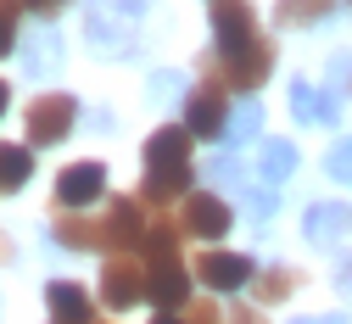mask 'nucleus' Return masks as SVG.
I'll return each instance as SVG.
<instances>
[{"instance_id":"nucleus-24","label":"nucleus","mask_w":352,"mask_h":324,"mask_svg":"<svg viewBox=\"0 0 352 324\" xmlns=\"http://www.w3.org/2000/svg\"><path fill=\"white\" fill-rule=\"evenodd\" d=\"M241 196H246V213H252V218H269L274 202H280L274 191H257V184H252V191H241Z\"/></svg>"},{"instance_id":"nucleus-23","label":"nucleus","mask_w":352,"mask_h":324,"mask_svg":"<svg viewBox=\"0 0 352 324\" xmlns=\"http://www.w3.org/2000/svg\"><path fill=\"white\" fill-rule=\"evenodd\" d=\"M324 168H330V179H341V184H352V134H346V140H336V146H330V157H324Z\"/></svg>"},{"instance_id":"nucleus-4","label":"nucleus","mask_w":352,"mask_h":324,"mask_svg":"<svg viewBox=\"0 0 352 324\" xmlns=\"http://www.w3.org/2000/svg\"><path fill=\"white\" fill-rule=\"evenodd\" d=\"M185 129L201 134V140H218V134L230 129V101H224V89H196V96L185 101Z\"/></svg>"},{"instance_id":"nucleus-7","label":"nucleus","mask_w":352,"mask_h":324,"mask_svg":"<svg viewBox=\"0 0 352 324\" xmlns=\"http://www.w3.org/2000/svg\"><path fill=\"white\" fill-rule=\"evenodd\" d=\"M185 229H190V235H207V241L230 235V207L218 202L212 191H196V196L185 202Z\"/></svg>"},{"instance_id":"nucleus-3","label":"nucleus","mask_w":352,"mask_h":324,"mask_svg":"<svg viewBox=\"0 0 352 324\" xmlns=\"http://www.w3.org/2000/svg\"><path fill=\"white\" fill-rule=\"evenodd\" d=\"M196 280L207 285V291H241L246 280H252V257H241V252H201V263H196Z\"/></svg>"},{"instance_id":"nucleus-15","label":"nucleus","mask_w":352,"mask_h":324,"mask_svg":"<svg viewBox=\"0 0 352 324\" xmlns=\"http://www.w3.org/2000/svg\"><path fill=\"white\" fill-rule=\"evenodd\" d=\"M291 118H296V123H330V118H336V101H324L314 84L296 78V84H291Z\"/></svg>"},{"instance_id":"nucleus-2","label":"nucleus","mask_w":352,"mask_h":324,"mask_svg":"<svg viewBox=\"0 0 352 324\" xmlns=\"http://www.w3.org/2000/svg\"><path fill=\"white\" fill-rule=\"evenodd\" d=\"M212 34H218V56H235L257 39V23H252V6L246 0H212Z\"/></svg>"},{"instance_id":"nucleus-27","label":"nucleus","mask_w":352,"mask_h":324,"mask_svg":"<svg viewBox=\"0 0 352 324\" xmlns=\"http://www.w3.org/2000/svg\"><path fill=\"white\" fill-rule=\"evenodd\" d=\"M330 89H352V62H346V56L330 62Z\"/></svg>"},{"instance_id":"nucleus-33","label":"nucleus","mask_w":352,"mask_h":324,"mask_svg":"<svg viewBox=\"0 0 352 324\" xmlns=\"http://www.w3.org/2000/svg\"><path fill=\"white\" fill-rule=\"evenodd\" d=\"M235 324H263V313H241V318H235Z\"/></svg>"},{"instance_id":"nucleus-34","label":"nucleus","mask_w":352,"mask_h":324,"mask_svg":"<svg viewBox=\"0 0 352 324\" xmlns=\"http://www.w3.org/2000/svg\"><path fill=\"white\" fill-rule=\"evenodd\" d=\"M157 324H185V318H173V313H157Z\"/></svg>"},{"instance_id":"nucleus-26","label":"nucleus","mask_w":352,"mask_h":324,"mask_svg":"<svg viewBox=\"0 0 352 324\" xmlns=\"http://www.w3.org/2000/svg\"><path fill=\"white\" fill-rule=\"evenodd\" d=\"M207 184H241V168L230 157H218V162H207Z\"/></svg>"},{"instance_id":"nucleus-17","label":"nucleus","mask_w":352,"mask_h":324,"mask_svg":"<svg viewBox=\"0 0 352 324\" xmlns=\"http://www.w3.org/2000/svg\"><path fill=\"white\" fill-rule=\"evenodd\" d=\"M34 173V157H28V146H0V196L6 191H17V184Z\"/></svg>"},{"instance_id":"nucleus-12","label":"nucleus","mask_w":352,"mask_h":324,"mask_svg":"<svg viewBox=\"0 0 352 324\" xmlns=\"http://www.w3.org/2000/svg\"><path fill=\"white\" fill-rule=\"evenodd\" d=\"M185 157H190V129H157L151 140H146V162L151 168H185Z\"/></svg>"},{"instance_id":"nucleus-35","label":"nucleus","mask_w":352,"mask_h":324,"mask_svg":"<svg viewBox=\"0 0 352 324\" xmlns=\"http://www.w3.org/2000/svg\"><path fill=\"white\" fill-rule=\"evenodd\" d=\"M6 96H12V89H6V84H0V112H6Z\"/></svg>"},{"instance_id":"nucleus-1","label":"nucleus","mask_w":352,"mask_h":324,"mask_svg":"<svg viewBox=\"0 0 352 324\" xmlns=\"http://www.w3.org/2000/svg\"><path fill=\"white\" fill-rule=\"evenodd\" d=\"M73 123H78V101L73 96H39L28 107V140L34 146H56Z\"/></svg>"},{"instance_id":"nucleus-13","label":"nucleus","mask_w":352,"mask_h":324,"mask_svg":"<svg viewBox=\"0 0 352 324\" xmlns=\"http://www.w3.org/2000/svg\"><path fill=\"white\" fill-rule=\"evenodd\" d=\"M257 173L269 179V184H285L296 173V146L291 140H263L257 146Z\"/></svg>"},{"instance_id":"nucleus-5","label":"nucleus","mask_w":352,"mask_h":324,"mask_svg":"<svg viewBox=\"0 0 352 324\" xmlns=\"http://www.w3.org/2000/svg\"><path fill=\"white\" fill-rule=\"evenodd\" d=\"M269 67H274V51H269V39H252L246 51L224 56V78H230L235 89H257L263 78H269Z\"/></svg>"},{"instance_id":"nucleus-32","label":"nucleus","mask_w":352,"mask_h":324,"mask_svg":"<svg viewBox=\"0 0 352 324\" xmlns=\"http://www.w3.org/2000/svg\"><path fill=\"white\" fill-rule=\"evenodd\" d=\"M296 324H346V318H330V313H324V318H296Z\"/></svg>"},{"instance_id":"nucleus-16","label":"nucleus","mask_w":352,"mask_h":324,"mask_svg":"<svg viewBox=\"0 0 352 324\" xmlns=\"http://www.w3.org/2000/svg\"><path fill=\"white\" fill-rule=\"evenodd\" d=\"M101 235H112L118 246H135V241H146V235H151V229H140V207H135V202H118Z\"/></svg>"},{"instance_id":"nucleus-29","label":"nucleus","mask_w":352,"mask_h":324,"mask_svg":"<svg viewBox=\"0 0 352 324\" xmlns=\"http://www.w3.org/2000/svg\"><path fill=\"white\" fill-rule=\"evenodd\" d=\"M17 6H28V12H45V17H51V12H62V6H67V0H17Z\"/></svg>"},{"instance_id":"nucleus-8","label":"nucleus","mask_w":352,"mask_h":324,"mask_svg":"<svg viewBox=\"0 0 352 324\" xmlns=\"http://www.w3.org/2000/svg\"><path fill=\"white\" fill-rule=\"evenodd\" d=\"M101 296H107L112 307H135V302L146 296V274H140L135 263L112 257V263H107V274H101Z\"/></svg>"},{"instance_id":"nucleus-22","label":"nucleus","mask_w":352,"mask_h":324,"mask_svg":"<svg viewBox=\"0 0 352 324\" xmlns=\"http://www.w3.org/2000/svg\"><path fill=\"white\" fill-rule=\"evenodd\" d=\"M257 129H263V107H257V101H241V112H235V123H230V140H252Z\"/></svg>"},{"instance_id":"nucleus-10","label":"nucleus","mask_w":352,"mask_h":324,"mask_svg":"<svg viewBox=\"0 0 352 324\" xmlns=\"http://www.w3.org/2000/svg\"><path fill=\"white\" fill-rule=\"evenodd\" d=\"M146 12V0H90V39L96 45H112V23H135Z\"/></svg>"},{"instance_id":"nucleus-14","label":"nucleus","mask_w":352,"mask_h":324,"mask_svg":"<svg viewBox=\"0 0 352 324\" xmlns=\"http://www.w3.org/2000/svg\"><path fill=\"white\" fill-rule=\"evenodd\" d=\"M45 302H51L56 324H90V296H84L78 285H67V280H56V285L45 291Z\"/></svg>"},{"instance_id":"nucleus-18","label":"nucleus","mask_w":352,"mask_h":324,"mask_svg":"<svg viewBox=\"0 0 352 324\" xmlns=\"http://www.w3.org/2000/svg\"><path fill=\"white\" fill-rule=\"evenodd\" d=\"M23 62H28V73H56L62 67V39L56 34H39V45L28 39V56Z\"/></svg>"},{"instance_id":"nucleus-9","label":"nucleus","mask_w":352,"mask_h":324,"mask_svg":"<svg viewBox=\"0 0 352 324\" xmlns=\"http://www.w3.org/2000/svg\"><path fill=\"white\" fill-rule=\"evenodd\" d=\"M352 229V213L341 207V202H324V207H307V218H302V235L314 241V246H336L341 235Z\"/></svg>"},{"instance_id":"nucleus-11","label":"nucleus","mask_w":352,"mask_h":324,"mask_svg":"<svg viewBox=\"0 0 352 324\" xmlns=\"http://www.w3.org/2000/svg\"><path fill=\"white\" fill-rule=\"evenodd\" d=\"M146 296L162 302V313H168V307H179V302L190 296L185 268H179V263H151V274H146Z\"/></svg>"},{"instance_id":"nucleus-31","label":"nucleus","mask_w":352,"mask_h":324,"mask_svg":"<svg viewBox=\"0 0 352 324\" xmlns=\"http://www.w3.org/2000/svg\"><path fill=\"white\" fill-rule=\"evenodd\" d=\"M190 324H224V318H218V313H212V307H201V313H196V318H190Z\"/></svg>"},{"instance_id":"nucleus-28","label":"nucleus","mask_w":352,"mask_h":324,"mask_svg":"<svg viewBox=\"0 0 352 324\" xmlns=\"http://www.w3.org/2000/svg\"><path fill=\"white\" fill-rule=\"evenodd\" d=\"M12 45H17V28H12V12H6V6H0V56H6V51H12Z\"/></svg>"},{"instance_id":"nucleus-21","label":"nucleus","mask_w":352,"mask_h":324,"mask_svg":"<svg viewBox=\"0 0 352 324\" xmlns=\"http://www.w3.org/2000/svg\"><path fill=\"white\" fill-rule=\"evenodd\" d=\"M56 241L84 252V246H96V241H101V229H96V224H73V218H62V224H56Z\"/></svg>"},{"instance_id":"nucleus-25","label":"nucleus","mask_w":352,"mask_h":324,"mask_svg":"<svg viewBox=\"0 0 352 324\" xmlns=\"http://www.w3.org/2000/svg\"><path fill=\"white\" fill-rule=\"evenodd\" d=\"M257 291H263V302H280V296L291 291V274H285V268H274V274H263V285H257Z\"/></svg>"},{"instance_id":"nucleus-19","label":"nucleus","mask_w":352,"mask_h":324,"mask_svg":"<svg viewBox=\"0 0 352 324\" xmlns=\"http://www.w3.org/2000/svg\"><path fill=\"white\" fill-rule=\"evenodd\" d=\"M185 184H190L185 168H151V173H146V196H151V202H168V196H179Z\"/></svg>"},{"instance_id":"nucleus-20","label":"nucleus","mask_w":352,"mask_h":324,"mask_svg":"<svg viewBox=\"0 0 352 324\" xmlns=\"http://www.w3.org/2000/svg\"><path fill=\"white\" fill-rule=\"evenodd\" d=\"M324 12H330V0H280L274 17H280L285 28H302V23H319Z\"/></svg>"},{"instance_id":"nucleus-30","label":"nucleus","mask_w":352,"mask_h":324,"mask_svg":"<svg viewBox=\"0 0 352 324\" xmlns=\"http://www.w3.org/2000/svg\"><path fill=\"white\" fill-rule=\"evenodd\" d=\"M336 285H341V296H346V302H352V257H346V263H341V274H336Z\"/></svg>"},{"instance_id":"nucleus-6","label":"nucleus","mask_w":352,"mask_h":324,"mask_svg":"<svg viewBox=\"0 0 352 324\" xmlns=\"http://www.w3.org/2000/svg\"><path fill=\"white\" fill-rule=\"evenodd\" d=\"M101 191H107V168H101V162L62 168V179H56V196H62V207H90Z\"/></svg>"}]
</instances>
